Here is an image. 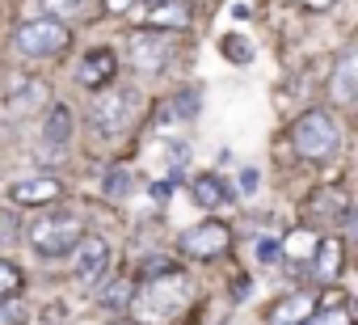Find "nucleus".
Returning <instances> with one entry per match:
<instances>
[{"instance_id":"25","label":"nucleus","mask_w":358,"mask_h":325,"mask_svg":"<svg viewBox=\"0 0 358 325\" xmlns=\"http://www.w3.org/2000/svg\"><path fill=\"white\" fill-rule=\"evenodd\" d=\"M26 321H30V312H26L22 296H5V300H0V325H26Z\"/></svg>"},{"instance_id":"11","label":"nucleus","mask_w":358,"mask_h":325,"mask_svg":"<svg viewBox=\"0 0 358 325\" xmlns=\"http://www.w3.org/2000/svg\"><path fill=\"white\" fill-rule=\"evenodd\" d=\"M114 76H118V55L114 51H89L80 60V68H76V81L85 89H93V93H101L106 85H114Z\"/></svg>"},{"instance_id":"27","label":"nucleus","mask_w":358,"mask_h":325,"mask_svg":"<svg viewBox=\"0 0 358 325\" xmlns=\"http://www.w3.org/2000/svg\"><path fill=\"white\" fill-rule=\"evenodd\" d=\"M278 254H282V249H278L274 237H257V241H253V258H257V262H274Z\"/></svg>"},{"instance_id":"2","label":"nucleus","mask_w":358,"mask_h":325,"mask_svg":"<svg viewBox=\"0 0 358 325\" xmlns=\"http://www.w3.org/2000/svg\"><path fill=\"white\" fill-rule=\"evenodd\" d=\"M139 114H143V97H139V89H131V85H106L101 97L89 106L93 131H97L101 139H122V135H131L135 123H139Z\"/></svg>"},{"instance_id":"26","label":"nucleus","mask_w":358,"mask_h":325,"mask_svg":"<svg viewBox=\"0 0 358 325\" xmlns=\"http://www.w3.org/2000/svg\"><path fill=\"white\" fill-rule=\"evenodd\" d=\"M22 270L13 266V262H0V300H5V296H17L22 291Z\"/></svg>"},{"instance_id":"29","label":"nucleus","mask_w":358,"mask_h":325,"mask_svg":"<svg viewBox=\"0 0 358 325\" xmlns=\"http://www.w3.org/2000/svg\"><path fill=\"white\" fill-rule=\"evenodd\" d=\"M164 270H177V266H173V262H169V258H148V262H143V270H139V275H143V279H148V275H164Z\"/></svg>"},{"instance_id":"34","label":"nucleus","mask_w":358,"mask_h":325,"mask_svg":"<svg viewBox=\"0 0 358 325\" xmlns=\"http://www.w3.org/2000/svg\"><path fill=\"white\" fill-rule=\"evenodd\" d=\"M114 325H131V321H114Z\"/></svg>"},{"instance_id":"10","label":"nucleus","mask_w":358,"mask_h":325,"mask_svg":"<svg viewBox=\"0 0 358 325\" xmlns=\"http://www.w3.org/2000/svg\"><path fill=\"white\" fill-rule=\"evenodd\" d=\"M47 102H51V89L34 76H17L5 89V110L9 114H34V110H47Z\"/></svg>"},{"instance_id":"28","label":"nucleus","mask_w":358,"mask_h":325,"mask_svg":"<svg viewBox=\"0 0 358 325\" xmlns=\"http://www.w3.org/2000/svg\"><path fill=\"white\" fill-rule=\"evenodd\" d=\"M127 300H131V283H114V287L106 291V304H110V308H118V304H127Z\"/></svg>"},{"instance_id":"13","label":"nucleus","mask_w":358,"mask_h":325,"mask_svg":"<svg viewBox=\"0 0 358 325\" xmlns=\"http://www.w3.org/2000/svg\"><path fill=\"white\" fill-rule=\"evenodd\" d=\"M354 97H358V51L345 47L337 55V68H333V102L354 106Z\"/></svg>"},{"instance_id":"17","label":"nucleus","mask_w":358,"mask_h":325,"mask_svg":"<svg viewBox=\"0 0 358 325\" xmlns=\"http://www.w3.org/2000/svg\"><path fill=\"white\" fill-rule=\"evenodd\" d=\"M299 325H350V300H345V291H337L329 283V291L316 300V321H299Z\"/></svg>"},{"instance_id":"6","label":"nucleus","mask_w":358,"mask_h":325,"mask_svg":"<svg viewBox=\"0 0 358 325\" xmlns=\"http://www.w3.org/2000/svg\"><path fill=\"white\" fill-rule=\"evenodd\" d=\"M173 60V34L152 26V30H131L127 34V64L139 76H160Z\"/></svg>"},{"instance_id":"9","label":"nucleus","mask_w":358,"mask_h":325,"mask_svg":"<svg viewBox=\"0 0 358 325\" xmlns=\"http://www.w3.org/2000/svg\"><path fill=\"white\" fill-rule=\"evenodd\" d=\"M72 254H76V283L80 287H101V279L110 270V245L101 237H89L85 233Z\"/></svg>"},{"instance_id":"33","label":"nucleus","mask_w":358,"mask_h":325,"mask_svg":"<svg viewBox=\"0 0 358 325\" xmlns=\"http://www.w3.org/2000/svg\"><path fill=\"white\" fill-rule=\"evenodd\" d=\"M143 5H148V9H152V5H164V0H143Z\"/></svg>"},{"instance_id":"21","label":"nucleus","mask_w":358,"mask_h":325,"mask_svg":"<svg viewBox=\"0 0 358 325\" xmlns=\"http://www.w3.org/2000/svg\"><path fill=\"white\" fill-rule=\"evenodd\" d=\"M278 249H282L287 258L303 262V258H312V249H316V233H312V228H295L287 241H278Z\"/></svg>"},{"instance_id":"8","label":"nucleus","mask_w":358,"mask_h":325,"mask_svg":"<svg viewBox=\"0 0 358 325\" xmlns=\"http://www.w3.org/2000/svg\"><path fill=\"white\" fill-rule=\"evenodd\" d=\"M303 216H308V224H354V216H350V199L341 195V186H316L312 195H308V203H303Z\"/></svg>"},{"instance_id":"14","label":"nucleus","mask_w":358,"mask_h":325,"mask_svg":"<svg viewBox=\"0 0 358 325\" xmlns=\"http://www.w3.org/2000/svg\"><path fill=\"white\" fill-rule=\"evenodd\" d=\"M312 262H316V279L329 287V283H337V279H341V266H345V245H341L337 237H324V241H316Z\"/></svg>"},{"instance_id":"31","label":"nucleus","mask_w":358,"mask_h":325,"mask_svg":"<svg viewBox=\"0 0 358 325\" xmlns=\"http://www.w3.org/2000/svg\"><path fill=\"white\" fill-rule=\"evenodd\" d=\"M257 182H262V178H257V170H245V174H241V191H245V195H253V191H257Z\"/></svg>"},{"instance_id":"24","label":"nucleus","mask_w":358,"mask_h":325,"mask_svg":"<svg viewBox=\"0 0 358 325\" xmlns=\"http://www.w3.org/2000/svg\"><path fill=\"white\" fill-rule=\"evenodd\" d=\"M194 106H199V97L194 93H177V97H169L164 106H160V118H194Z\"/></svg>"},{"instance_id":"22","label":"nucleus","mask_w":358,"mask_h":325,"mask_svg":"<svg viewBox=\"0 0 358 325\" xmlns=\"http://www.w3.org/2000/svg\"><path fill=\"white\" fill-rule=\"evenodd\" d=\"M152 26H190V13L177 5V0H164V5H152Z\"/></svg>"},{"instance_id":"32","label":"nucleus","mask_w":358,"mask_h":325,"mask_svg":"<svg viewBox=\"0 0 358 325\" xmlns=\"http://www.w3.org/2000/svg\"><path fill=\"white\" fill-rule=\"evenodd\" d=\"M295 5H303V9H312V13H320V9L337 5V0H295Z\"/></svg>"},{"instance_id":"5","label":"nucleus","mask_w":358,"mask_h":325,"mask_svg":"<svg viewBox=\"0 0 358 325\" xmlns=\"http://www.w3.org/2000/svg\"><path fill=\"white\" fill-rule=\"evenodd\" d=\"M13 47H17L26 60H59V55L72 47V30H68V22H59V18H34V22H22V26H17Z\"/></svg>"},{"instance_id":"15","label":"nucleus","mask_w":358,"mask_h":325,"mask_svg":"<svg viewBox=\"0 0 358 325\" xmlns=\"http://www.w3.org/2000/svg\"><path fill=\"white\" fill-rule=\"evenodd\" d=\"M72 127H76V118H72V106H64V102H47V118H43V144H51L55 152H64V144L72 139Z\"/></svg>"},{"instance_id":"18","label":"nucleus","mask_w":358,"mask_h":325,"mask_svg":"<svg viewBox=\"0 0 358 325\" xmlns=\"http://www.w3.org/2000/svg\"><path fill=\"white\" fill-rule=\"evenodd\" d=\"M194 199H199V207H207V212L224 207V199H228L224 178H194Z\"/></svg>"},{"instance_id":"7","label":"nucleus","mask_w":358,"mask_h":325,"mask_svg":"<svg viewBox=\"0 0 358 325\" xmlns=\"http://www.w3.org/2000/svg\"><path fill=\"white\" fill-rule=\"evenodd\" d=\"M228 245H232V228L220 224V220H203V224L182 233V245L177 249H182L190 262H215V258L228 254Z\"/></svg>"},{"instance_id":"19","label":"nucleus","mask_w":358,"mask_h":325,"mask_svg":"<svg viewBox=\"0 0 358 325\" xmlns=\"http://www.w3.org/2000/svg\"><path fill=\"white\" fill-rule=\"evenodd\" d=\"M43 9H47V18L68 22V18H89L97 9V0H43Z\"/></svg>"},{"instance_id":"30","label":"nucleus","mask_w":358,"mask_h":325,"mask_svg":"<svg viewBox=\"0 0 358 325\" xmlns=\"http://www.w3.org/2000/svg\"><path fill=\"white\" fill-rule=\"evenodd\" d=\"M131 5H135V0H101V9H106V13H114V18H122Z\"/></svg>"},{"instance_id":"20","label":"nucleus","mask_w":358,"mask_h":325,"mask_svg":"<svg viewBox=\"0 0 358 325\" xmlns=\"http://www.w3.org/2000/svg\"><path fill=\"white\" fill-rule=\"evenodd\" d=\"M101 191H106V199H127L131 191H135V178H131V170L127 165H110L106 170V182H101Z\"/></svg>"},{"instance_id":"16","label":"nucleus","mask_w":358,"mask_h":325,"mask_svg":"<svg viewBox=\"0 0 358 325\" xmlns=\"http://www.w3.org/2000/svg\"><path fill=\"white\" fill-rule=\"evenodd\" d=\"M312 312H316V296H312V291H295V296L278 300L266 317H270V325H299V321H308Z\"/></svg>"},{"instance_id":"4","label":"nucleus","mask_w":358,"mask_h":325,"mask_svg":"<svg viewBox=\"0 0 358 325\" xmlns=\"http://www.w3.org/2000/svg\"><path fill=\"white\" fill-rule=\"evenodd\" d=\"M85 237V220L76 212H47L30 224V245L38 258H68Z\"/></svg>"},{"instance_id":"1","label":"nucleus","mask_w":358,"mask_h":325,"mask_svg":"<svg viewBox=\"0 0 358 325\" xmlns=\"http://www.w3.org/2000/svg\"><path fill=\"white\" fill-rule=\"evenodd\" d=\"M190 296H194V287H190V279L182 270H164L160 279L148 275L127 304H131V312H135L139 325H173L177 317L186 312Z\"/></svg>"},{"instance_id":"3","label":"nucleus","mask_w":358,"mask_h":325,"mask_svg":"<svg viewBox=\"0 0 358 325\" xmlns=\"http://www.w3.org/2000/svg\"><path fill=\"white\" fill-rule=\"evenodd\" d=\"M291 148L295 156L312 160V165H324V160L337 156L341 148V127L329 110H303L295 123H291Z\"/></svg>"},{"instance_id":"12","label":"nucleus","mask_w":358,"mask_h":325,"mask_svg":"<svg viewBox=\"0 0 358 325\" xmlns=\"http://www.w3.org/2000/svg\"><path fill=\"white\" fill-rule=\"evenodd\" d=\"M59 195H64V182L51 178V174H43V178H22V182H13V191H9V199L22 203V207H47V203H55Z\"/></svg>"},{"instance_id":"23","label":"nucleus","mask_w":358,"mask_h":325,"mask_svg":"<svg viewBox=\"0 0 358 325\" xmlns=\"http://www.w3.org/2000/svg\"><path fill=\"white\" fill-rule=\"evenodd\" d=\"M220 55L232 60V64H249V60H253V47H249L245 34H224V39H220Z\"/></svg>"}]
</instances>
